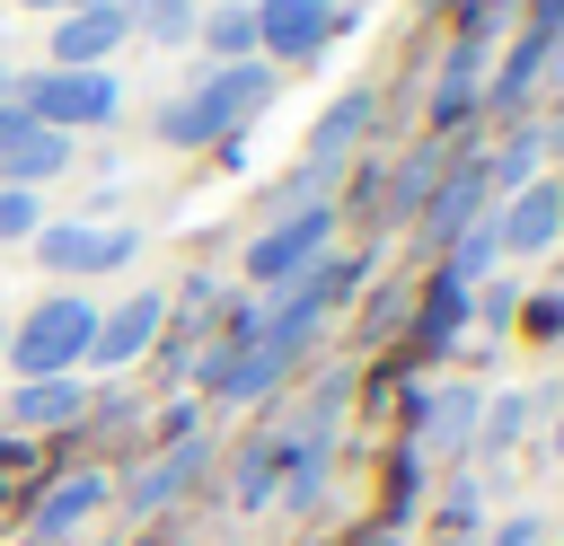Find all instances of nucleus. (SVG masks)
<instances>
[{"label": "nucleus", "instance_id": "obj_1", "mask_svg": "<svg viewBox=\"0 0 564 546\" xmlns=\"http://www.w3.org/2000/svg\"><path fill=\"white\" fill-rule=\"evenodd\" d=\"M264 97H273V70H264V62H220V70H203L176 106H159V141H176V150H194V141H238V123H247Z\"/></svg>", "mask_w": 564, "mask_h": 546}, {"label": "nucleus", "instance_id": "obj_2", "mask_svg": "<svg viewBox=\"0 0 564 546\" xmlns=\"http://www.w3.org/2000/svg\"><path fill=\"white\" fill-rule=\"evenodd\" d=\"M88 335H97V308L79 291H53L9 335V361H18V379H70V361H88Z\"/></svg>", "mask_w": 564, "mask_h": 546}, {"label": "nucleus", "instance_id": "obj_3", "mask_svg": "<svg viewBox=\"0 0 564 546\" xmlns=\"http://www.w3.org/2000/svg\"><path fill=\"white\" fill-rule=\"evenodd\" d=\"M335 203H300V211H282L256 247H247V273L264 282V291H282V282H300L308 264H326V247H335Z\"/></svg>", "mask_w": 564, "mask_h": 546}, {"label": "nucleus", "instance_id": "obj_4", "mask_svg": "<svg viewBox=\"0 0 564 546\" xmlns=\"http://www.w3.org/2000/svg\"><path fill=\"white\" fill-rule=\"evenodd\" d=\"M18 106H26L35 123L70 132V123H106V114L123 106V88H115L106 70H35V79H18Z\"/></svg>", "mask_w": 564, "mask_h": 546}, {"label": "nucleus", "instance_id": "obj_5", "mask_svg": "<svg viewBox=\"0 0 564 546\" xmlns=\"http://www.w3.org/2000/svg\"><path fill=\"white\" fill-rule=\"evenodd\" d=\"M335 26H344L335 0H256V53L264 62H308Z\"/></svg>", "mask_w": 564, "mask_h": 546}, {"label": "nucleus", "instance_id": "obj_6", "mask_svg": "<svg viewBox=\"0 0 564 546\" xmlns=\"http://www.w3.org/2000/svg\"><path fill=\"white\" fill-rule=\"evenodd\" d=\"M70 167V132H53V123H35L18 97L0 106V185H44V176H62Z\"/></svg>", "mask_w": 564, "mask_h": 546}, {"label": "nucleus", "instance_id": "obj_7", "mask_svg": "<svg viewBox=\"0 0 564 546\" xmlns=\"http://www.w3.org/2000/svg\"><path fill=\"white\" fill-rule=\"evenodd\" d=\"M132 229H97V220H44L35 229V255L53 264V273H115V264H132Z\"/></svg>", "mask_w": 564, "mask_h": 546}, {"label": "nucleus", "instance_id": "obj_8", "mask_svg": "<svg viewBox=\"0 0 564 546\" xmlns=\"http://www.w3.org/2000/svg\"><path fill=\"white\" fill-rule=\"evenodd\" d=\"M494 229H502V255H538V247H555V238H564V176L520 185V194L494 211Z\"/></svg>", "mask_w": 564, "mask_h": 546}, {"label": "nucleus", "instance_id": "obj_9", "mask_svg": "<svg viewBox=\"0 0 564 546\" xmlns=\"http://www.w3.org/2000/svg\"><path fill=\"white\" fill-rule=\"evenodd\" d=\"M485 35H494V9L476 0L467 9V26H458V44H449V62H441V88H432V123H458L467 106H476V70H485Z\"/></svg>", "mask_w": 564, "mask_h": 546}, {"label": "nucleus", "instance_id": "obj_10", "mask_svg": "<svg viewBox=\"0 0 564 546\" xmlns=\"http://www.w3.org/2000/svg\"><path fill=\"white\" fill-rule=\"evenodd\" d=\"M132 35V9H62L53 18V70H97Z\"/></svg>", "mask_w": 564, "mask_h": 546}, {"label": "nucleus", "instance_id": "obj_11", "mask_svg": "<svg viewBox=\"0 0 564 546\" xmlns=\"http://www.w3.org/2000/svg\"><path fill=\"white\" fill-rule=\"evenodd\" d=\"M159 326H167V299H159V291H132L115 317H97V335H88V361L123 370V361H141V352L159 343Z\"/></svg>", "mask_w": 564, "mask_h": 546}, {"label": "nucleus", "instance_id": "obj_12", "mask_svg": "<svg viewBox=\"0 0 564 546\" xmlns=\"http://www.w3.org/2000/svg\"><path fill=\"white\" fill-rule=\"evenodd\" d=\"M203 467H212V440H203V432H185V440H167L150 467H132L123 502H132V511H167V502H176V493H185Z\"/></svg>", "mask_w": 564, "mask_h": 546}, {"label": "nucleus", "instance_id": "obj_13", "mask_svg": "<svg viewBox=\"0 0 564 546\" xmlns=\"http://www.w3.org/2000/svg\"><path fill=\"white\" fill-rule=\"evenodd\" d=\"M370 114H379V106H370V88L335 97V106L317 114V132H308V167H300V185H326V176H335V167L352 159V141L370 132Z\"/></svg>", "mask_w": 564, "mask_h": 546}, {"label": "nucleus", "instance_id": "obj_14", "mask_svg": "<svg viewBox=\"0 0 564 546\" xmlns=\"http://www.w3.org/2000/svg\"><path fill=\"white\" fill-rule=\"evenodd\" d=\"M494 211V194H485V159H467V167H449L432 194H423V238L432 247H449L467 220H485Z\"/></svg>", "mask_w": 564, "mask_h": 546}, {"label": "nucleus", "instance_id": "obj_15", "mask_svg": "<svg viewBox=\"0 0 564 546\" xmlns=\"http://www.w3.org/2000/svg\"><path fill=\"white\" fill-rule=\"evenodd\" d=\"M97 502H106V476H97V467H79V476H62V484L35 502L26 537H35V546H62L70 528H88V520H97Z\"/></svg>", "mask_w": 564, "mask_h": 546}, {"label": "nucleus", "instance_id": "obj_16", "mask_svg": "<svg viewBox=\"0 0 564 546\" xmlns=\"http://www.w3.org/2000/svg\"><path fill=\"white\" fill-rule=\"evenodd\" d=\"M79 414H88V387H79V379H26V387L9 396V423H26V432L79 423Z\"/></svg>", "mask_w": 564, "mask_h": 546}, {"label": "nucleus", "instance_id": "obj_17", "mask_svg": "<svg viewBox=\"0 0 564 546\" xmlns=\"http://www.w3.org/2000/svg\"><path fill=\"white\" fill-rule=\"evenodd\" d=\"M476 414H485V396H476V387H441V396H423L414 432H423V449H458V440L476 432Z\"/></svg>", "mask_w": 564, "mask_h": 546}, {"label": "nucleus", "instance_id": "obj_18", "mask_svg": "<svg viewBox=\"0 0 564 546\" xmlns=\"http://www.w3.org/2000/svg\"><path fill=\"white\" fill-rule=\"evenodd\" d=\"M282 467H291V440H282V432H256L247 458H238V502H247V511L273 502V476H282Z\"/></svg>", "mask_w": 564, "mask_h": 546}, {"label": "nucleus", "instance_id": "obj_19", "mask_svg": "<svg viewBox=\"0 0 564 546\" xmlns=\"http://www.w3.org/2000/svg\"><path fill=\"white\" fill-rule=\"evenodd\" d=\"M538 150H546V132H511V141L485 159V194H520V185H538Z\"/></svg>", "mask_w": 564, "mask_h": 546}, {"label": "nucleus", "instance_id": "obj_20", "mask_svg": "<svg viewBox=\"0 0 564 546\" xmlns=\"http://www.w3.org/2000/svg\"><path fill=\"white\" fill-rule=\"evenodd\" d=\"M494 255H502V229H494V211H485V220H467V229L449 238V264H441V273H449L458 291H476V273H485Z\"/></svg>", "mask_w": 564, "mask_h": 546}, {"label": "nucleus", "instance_id": "obj_21", "mask_svg": "<svg viewBox=\"0 0 564 546\" xmlns=\"http://www.w3.org/2000/svg\"><path fill=\"white\" fill-rule=\"evenodd\" d=\"M458 317H467V291H458L449 273H432V291H423V326H414V335H423V352H441V343L458 335Z\"/></svg>", "mask_w": 564, "mask_h": 546}, {"label": "nucleus", "instance_id": "obj_22", "mask_svg": "<svg viewBox=\"0 0 564 546\" xmlns=\"http://www.w3.org/2000/svg\"><path fill=\"white\" fill-rule=\"evenodd\" d=\"M123 9H132V26H141L150 44H185V35L203 26V9H194V0H123Z\"/></svg>", "mask_w": 564, "mask_h": 546}, {"label": "nucleus", "instance_id": "obj_23", "mask_svg": "<svg viewBox=\"0 0 564 546\" xmlns=\"http://www.w3.org/2000/svg\"><path fill=\"white\" fill-rule=\"evenodd\" d=\"M194 35H203L220 62H256V9H212Z\"/></svg>", "mask_w": 564, "mask_h": 546}, {"label": "nucleus", "instance_id": "obj_24", "mask_svg": "<svg viewBox=\"0 0 564 546\" xmlns=\"http://www.w3.org/2000/svg\"><path fill=\"white\" fill-rule=\"evenodd\" d=\"M432 185H441V150H414V159L397 167V185H388V220H414Z\"/></svg>", "mask_w": 564, "mask_h": 546}, {"label": "nucleus", "instance_id": "obj_25", "mask_svg": "<svg viewBox=\"0 0 564 546\" xmlns=\"http://www.w3.org/2000/svg\"><path fill=\"white\" fill-rule=\"evenodd\" d=\"M476 423H485V449L502 458V449L520 440V423H529V396H494V414H476Z\"/></svg>", "mask_w": 564, "mask_h": 546}, {"label": "nucleus", "instance_id": "obj_26", "mask_svg": "<svg viewBox=\"0 0 564 546\" xmlns=\"http://www.w3.org/2000/svg\"><path fill=\"white\" fill-rule=\"evenodd\" d=\"M35 229H44L35 194H26V185H0V238H35Z\"/></svg>", "mask_w": 564, "mask_h": 546}, {"label": "nucleus", "instance_id": "obj_27", "mask_svg": "<svg viewBox=\"0 0 564 546\" xmlns=\"http://www.w3.org/2000/svg\"><path fill=\"white\" fill-rule=\"evenodd\" d=\"M494 546H546V528L538 520H511V528H494Z\"/></svg>", "mask_w": 564, "mask_h": 546}, {"label": "nucleus", "instance_id": "obj_28", "mask_svg": "<svg viewBox=\"0 0 564 546\" xmlns=\"http://www.w3.org/2000/svg\"><path fill=\"white\" fill-rule=\"evenodd\" d=\"M529 18L538 26H564V0H529Z\"/></svg>", "mask_w": 564, "mask_h": 546}, {"label": "nucleus", "instance_id": "obj_29", "mask_svg": "<svg viewBox=\"0 0 564 546\" xmlns=\"http://www.w3.org/2000/svg\"><path fill=\"white\" fill-rule=\"evenodd\" d=\"M9 97H18V70H9V62H0V106H9Z\"/></svg>", "mask_w": 564, "mask_h": 546}, {"label": "nucleus", "instance_id": "obj_30", "mask_svg": "<svg viewBox=\"0 0 564 546\" xmlns=\"http://www.w3.org/2000/svg\"><path fill=\"white\" fill-rule=\"evenodd\" d=\"M26 9H88V0H26Z\"/></svg>", "mask_w": 564, "mask_h": 546}, {"label": "nucleus", "instance_id": "obj_31", "mask_svg": "<svg viewBox=\"0 0 564 546\" xmlns=\"http://www.w3.org/2000/svg\"><path fill=\"white\" fill-rule=\"evenodd\" d=\"M555 458H564V423H555Z\"/></svg>", "mask_w": 564, "mask_h": 546}, {"label": "nucleus", "instance_id": "obj_32", "mask_svg": "<svg viewBox=\"0 0 564 546\" xmlns=\"http://www.w3.org/2000/svg\"><path fill=\"white\" fill-rule=\"evenodd\" d=\"M441 546H467V537H441Z\"/></svg>", "mask_w": 564, "mask_h": 546}, {"label": "nucleus", "instance_id": "obj_33", "mask_svg": "<svg viewBox=\"0 0 564 546\" xmlns=\"http://www.w3.org/2000/svg\"><path fill=\"white\" fill-rule=\"evenodd\" d=\"M0 352H9V335H0Z\"/></svg>", "mask_w": 564, "mask_h": 546}]
</instances>
